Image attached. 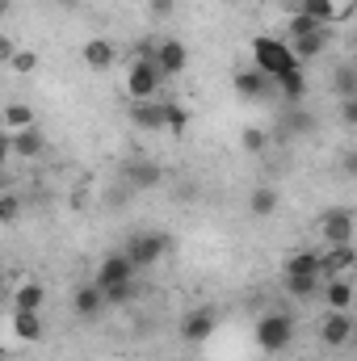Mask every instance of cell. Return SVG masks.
Wrapping results in <instances>:
<instances>
[{
	"label": "cell",
	"mask_w": 357,
	"mask_h": 361,
	"mask_svg": "<svg viewBox=\"0 0 357 361\" xmlns=\"http://www.w3.org/2000/svg\"><path fill=\"white\" fill-rule=\"evenodd\" d=\"M156 47H139L135 51V59L126 63V76H122V92L131 97V101H156V92L164 85V76H160V68H156Z\"/></svg>",
	"instance_id": "1"
},
{
	"label": "cell",
	"mask_w": 357,
	"mask_h": 361,
	"mask_svg": "<svg viewBox=\"0 0 357 361\" xmlns=\"http://www.w3.org/2000/svg\"><path fill=\"white\" fill-rule=\"evenodd\" d=\"M253 68L269 76V80H282L286 72H298L303 63L290 55V47H286V38H269V34H257L253 38Z\"/></svg>",
	"instance_id": "2"
},
{
	"label": "cell",
	"mask_w": 357,
	"mask_h": 361,
	"mask_svg": "<svg viewBox=\"0 0 357 361\" xmlns=\"http://www.w3.org/2000/svg\"><path fill=\"white\" fill-rule=\"evenodd\" d=\"M42 336H47L42 311H13L8 315V328L0 332V345H4V353H21L25 345H38Z\"/></svg>",
	"instance_id": "3"
},
{
	"label": "cell",
	"mask_w": 357,
	"mask_h": 361,
	"mask_svg": "<svg viewBox=\"0 0 357 361\" xmlns=\"http://www.w3.org/2000/svg\"><path fill=\"white\" fill-rule=\"evenodd\" d=\"M253 336H257V349H261V353H282V349H290V341H294V319L282 315V311H265V315L257 319Z\"/></svg>",
	"instance_id": "4"
},
{
	"label": "cell",
	"mask_w": 357,
	"mask_h": 361,
	"mask_svg": "<svg viewBox=\"0 0 357 361\" xmlns=\"http://www.w3.org/2000/svg\"><path fill=\"white\" fill-rule=\"evenodd\" d=\"M135 281V265L126 261V252H109L97 273H92V286L101 290V294H109V290H122V286H131Z\"/></svg>",
	"instance_id": "5"
},
{
	"label": "cell",
	"mask_w": 357,
	"mask_h": 361,
	"mask_svg": "<svg viewBox=\"0 0 357 361\" xmlns=\"http://www.w3.org/2000/svg\"><path fill=\"white\" fill-rule=\"evenodd\" d=\"M164 248H169V240H164V235L143 231V235H131L122 252H126V261H131L135 269H147V265H156V261L164 257Z\"/></svg>",
	"instance_id": "6"
},
{
	"label": "cell",
	"mask_w": 357,
	"mask_h": 361,
	"mask_svg": "<svg viewBox=\"0 0 357 361\" xmlns=\"http://www.w3.org/2000/svg\"><path fill=\"white\" fill-rule=\"evenodd\" d=\"M156 68H160V76L164 80H173V76H185L189 72V47L177 42V38H164V42H156Z\"/></svg>",
	"instance_id": "7"
},
{
	"label": "cell",
	"mask_w": 357,
	"mask_h": 361,
	"mask_svg": "<svg viewBox=\"0 0 357 361\" xmlns=\"http://www.w3.org/2000/svg\"><path fill=\"white\" fill-rule=\"evenodd\" d=\"M320 235H324V248H337V244H353V210H328L324 223H320Z\"/></svg>",
	"instance_id": "8"
},
{
	"label": "cell",
	"mask_w": 357,
	"mask_h": 361,
	"mask_svg": "<svg viewBox=\"0 0 357 361\" xmlns=\"http://www.w3.org/2000/svg\"><path fill=\"white\" fill-rule=\"evenodd\" d=\"M353 269H357L353 244H337V248H324L320 252V273L324 277H353Z\"/></svg>",
	"instance_id": "9"
},
{
	"label": "cell",
	"mask_w": 357,
	"mask_h": 361,
	"mask_svg": "<svg viewBox=\"0 0 357 361\" xmlns=\"http://www.w3.org/2000/svg\"><path fill=\"white\" fill-rule=\"evenodd\" d=\"M320 341H324L328 349H345V345L353 341V319H349V311H328L324 324H320Z\"/></svg>",
	"instance_id": "10"
},
{
	"label": "cell",
	"mask_w": 357,
	"mask_h": 361,
	"mask_svg": "<svg viewBox=\"0 0 357 361\" xmlns=\"http://www.w3.org/2000/svg\"><path fill=\"white\" fill-rule=\"evenodd\" d=\"M328 25H315L311 34H298V38H286V47H290V55L298 59V63H307V59H320L324 55V47H328Z\"/></svg>",
	"instance_id": "11"
},
{
	"label": "cell",
	"mask_w": 357,
	"mask_h": 361,
	"mask_svg": "<svg viewBox=\"0 0 357 361\" xmlns=\"http://www.w3.org/2000/svg\"><path fill=\"white\" fill-rule=\"evenodd\" d=\"M47 307V286L38 277H17L13 286V311H42Z\"/></svg>",
	"instance_id": "12"
},
{
	"label": "cell",
	"mask_w": 357,
	"mask_h": 361,
	"mask_svg": "<svg viewBox=\"0 0 357 361\" xmlns=\"http://www.w3.org/2000/svg\"><path fill=\"white\" fill-rule=\"evenodd\" d=\"M80 59H85L89 72H109V68L118 63V47H114L109 38H89V42L80 47Z\"/></svg>",
	"instance_id": "13"
},
{
	"label": "cell",
	"mask_w": 357,
	"mask_h": 361,
	"mask_svg": "<svg viewBox=\"0 0 357 361\" xmlns=\"http://www.w3.org/2000/svg\"><path fill=\"white\" fill-rule=\"evenodd\" d=\"M42 152H47V135H42L38 126L8 135V156H17V160H38Z\"/></svg>",
	"instance_id": "14"
},
{
	"label": "cell",
	"mask_w": 357,
	"mask_h": 361,
	"mask_svg": "<svg viewBox=\"0 0 357 361\" xmlns=\"http://www.w3.org/2000/svg\"><path fill=\"white\" fill-rule=\"evenodd\" d=\"M320 294H324L328 311H349L353 307V277H324Z\"/></svg>",
	"instance_id": "15"
},
{
	"label": "cell",
	"mask_w": 357,
	"mask_h": 361,
	"mask_svg": "<svg viewBox=\"0 0 357 361\" xmlns=\"http://www.w3.org/2000/svg\"><path fill=\"white\" fill-rule=\"evenodd\" d=\"M210 336H214V315H210V311H189V315L181 319V341L206 345Z\"/></svg>",
	"instance_id": "16"
},
{
	"label": "cell",
	"mask_w": 357,
	"mask_h": 361,
	"mask_svg": "<svg viewBox=\"0 0 357 361\" xmlns=\"http://www.w3.org/2000/svg\"><path fill=\"white\" fill-rule=\"evenodd\" d=\"M298 13H307L320 25H332V21H345L349 17V0H303Z\"/></svg>",
	"instance_id": "17"
},
{
	"label": "cell",
	"mask_w": 357,
	"mask_h": 361,
	"mask_svg": "<svg viewBox=\"0 0 357 361\" xmlns=\"http://www.w3.org/2000/svg\"><path fill=\"white\" fill-rule=\"evenodd\" d=\"M231 89L240 92L244 101H261V97H269V92H273V80H269V76H261L257 68H244V72H236Z\"/></svg>",
	"instance_id": "18"
},
{
	"label": "cell",
	"mask_w": 357,
	"mask_h": 361,
	"mask_svg": "<svg viewBox=\"0 0 357 361\" xmlns=\"http://www.w3.org/2000/svg\"><path fill=\"white\" fill-rule=\"evenodd\" d=\"M0 126H4V135H17V130L38 126V114H34V105H25V101H8L4 114H0Z\"/></svg>",
	"instance_id": "19"
},
{
	"label": "cell",
	"mask_w": 357,
	"mask_h": 361,
	"mask_svg": "<svg viewBox=\"0 0 357 361\" xmlns=\"http://www.w3.org/2000/svg\"><path fill=\"white\" fill-rule=\"evenodd\" d=\"M131 122L139 130H164V101H135L131 105Z\"/></svg>",
	"instance_id": "20"
},
{
	"label": "cell",
	"mask_w": 357,
	"mask_h": 361,
	"mask_svg": "<svg viewBox=\"0 0 357 361\" xmlns=\"http://www.w3.org/2000/svg\"><path fill=\"white\" fill-rule=\"evenodd\" d=\"M282 273H286V277H324V273H320V248H303V252L286 257Z\"/></svg>",
	"instance_id": "21"
},
{
	"label": "cell",
	"mask_w": 357,
	"mask_h": 361,
	"mask_svg": "<svg viewBox=\"0 0 357 361\" xmlns=\"http://www.w3.org/2000/svg\"><path fill=\"white\" fill-rule=\"evenodd\" d=\"M72 307H76V315H85V319H97V315H101L109 302H105V294H101L92 281H85V286L72 294Z\"/></svg>",
	"instance_id": "22"
},
{
	"label": "cell",
	"mask_w": 357,
	"mask_h": 361,
	"mask_svg": "<svg viewBox=\"0 0 357 361\" xmlns=\"http://www.w3.org/2000/svg\"><path fill=\"white\" fill-rule=\"evenodd\" d=\"M248 210H253L257 219H273V214H277V189L257 185V189H253V197H248Z\"/></svg>",
	"instance_id": "23"
},
{
	"label": "cell",
	"mask_w": 357,
	"mask_h": 361,
	"mask_svg": "<svg viewBox=\"0 0 357 361\" xmlns=\"http://www.w3.org/2000/svg\"><path fill=\"white\" fill-rule=\"evenodd\" d=\"M13 76H34L38 72V51H30V47H17L13 55H8V63H4Z\"/></svg>",
	"instance_id": "24"
},
{
	"label": "cell",
	"mask_w": 357,
	"mask_h": 361,
	"mask_svg": "<svg viewBox=\"0 0 357 361\" xmlns=\"http://www.w3.org/2000/svg\"><path fill=\"white\" fill-rule=\"evenodd\" d=\"M273 89L282 92V97H290V101H303V92H307V76H303V68H298V72H286L282 80H273Z\"/></svg>",
	"instance_id": "25"
},
{
	"label": "cell",
	"mask_w": 357,
	"mask_h": 361,
	"mask_svg": "<svg viewBox=\"0 0 357 361\" xmlns=\"http://www.w3.org/2000/svg\"><path fill=\"white\" fill-rule=\"evenodd\" d=\"M164 130H173V135H185V130H189V109H185V105L164 101Z\"/></svg>",
	"instance_id": "26"
},
{
	"label": "cell",
	"mask_w": 357,
	"mask_h": 361,
	"mask_svg": "<svg viewBox=\"0 0 357 361\" xmlns=\"http://www.w3.org/2000/svg\"><path fill=\"white\" fill-rule=\"evenodd\" d=\"M240 147H244L248 156H261V152L269 147V135L257 130V126H244V130H240Z\"/></svg>",
	"instance_id": "27"
},
{
	"label": "cell",
	"mask_w": 357,
	"mask_h": 361,
	"mask_svg": "<svg viewBox=\"0 0 357 361\" xmlns=\"http://www.w3.org/2000/svg\"><path fill=\"white\" fill-rule=\"evenodd\" d=\"M320 281H324V277H286V290H290L294 298H315V294H320Z\"/></svg>",
	"instance_id": "28"
},
{
	"label": "cell",
	"mask_w": 357,
	"mask_h": 361,
	"mask_svg": "<svg viewBox=\"0 0 357 361\" xmlns=\"http://www.w3.org/2000/svg\"><path fill=\"white\" fill-rule=\"evenodd\" d=\"M21 219V193H0V227Z\"/></svg>",
	"instance_id": "29"
},
{
	"label": "cell",
	"mask_w": 357,
	"mask_h": 361,
	"mask_svg": "<svg viewBox=\"0 0 357 361\" xmlns=\"http://www.w3.org/2000/svg\"><path fill=\"white\" fill-rule=\"evenodd\" d=\"M131 180L135 185H156L160 180V164H131Z\"/></svg>",
	"instance_id": "30"
},
{
	"label": "cell",
	"mask_w": 357,
	"mask_h": 361,
	"mask_svg": "<svg viewBox=\"0 0 357 361\" xmlns=\"http://www.w3.org/2000/svg\"><path fill=\"white\" fill-rule=\"evenodd\" d=\"M315 25H320V21H311L307 13H294V17H290V25H286V38H298V34H311Z\"/></svg>",
	"instance_id": "31"
},
{
	"label": "cell",
	"mask_w": 357,
	"mask_h": 361,
	"mask_svg": "<svg viewBox=\"0 0 357 361\" xmlns=\"http://www.w3.org/2000/svg\"><path fill=\"white\" fill-rule=\"evenodd\" d=\"M13 51H17V42H13L8 34H0V68L8 63V55H13Z\"/></svg>",
	"instance_id": "32"
},
{
	"label": "cell",
	"mask_w": 357,
	"mask_h": 361,
	"mask_svg": "<svg viewBox=\"0 0 357 361\" xmlns=\"http://www.w3.org/2000/svg\"><path fill=\"white\" fill-rule=\"evenodd\" d=\"M341 118H345V122H357V101H353V97H345V105H341Z\"/></svg>",
	"instance_id": "33"
},
{
	"label": "cell",
	"mask_w": 357,
	"mask_h": 361,
	"mask_svg": "<svg viewBox=\"0 0 357 361\" xmlns=\"http://www.w3.org/2000/svg\"><path fill=\"white\" fill-rule=\"evenodd\" d=\"M4 164H8V135H0V173H4Z\"/></svg>",
	"instance_id": "34"
},
{
	"label": "cell",
	"mask_w": 357,
	"mask_h": 361,
	"mask_svg": "<svg viewBox=\"0 0 357 361\" xmlns=\"http://www.w3.org/2000/svg\"><path fill=\"white\" fill-rule=\"evenodd\" d=\"M8 8H13V0H0V17H4V13H8Z\"/></svg>",
	"instance_id": "35"
}]
</instances>
